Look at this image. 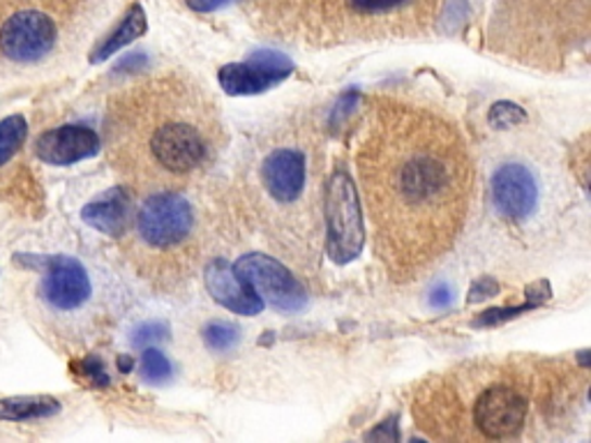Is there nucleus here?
Masks as SVG:
<instances>
[{"instance_id": "27", "label": "nucleus", "mask_w": 591, "mask_h": 443, "mask_svg": "<svg viewBox=\"0 0 591 443\" xmlns=\"http://www.w3.org/2000/svg\"><path fill=\"white\" fill-rule=\"evenodd\" d=\"M118 367L123 369V372H129V369H133V358H129V356H121V358H118Z\"/></svg>"}, {"instance_id": "13", "label": "nucleus", "mask_w": 591, "mask_h": 443, "mask_svg": "<svg viewBox=\"0 0 591 443\" xmlns=\"http://www.w3.org/2000/svg\"><path fill=\"white\" fill-rule=\"evenodd\" d=\"M203 280H206V289L213 295V301L222 307L243 314V317H254V314L264 309L262 299L240 280L227 258H213L206 270H203Z\"/></svg>"}, {"instance_id": "12", "label": "nucleus", "mask_w": 591, "mask_h": 443, "mask_svg": "<svg viewBox=\"0 0 591 443\" xmlns=\"http://www.w3.org/2000/svg\"><path fill=\"white\" fill-rule=\"evenodd\" d=\"M100 137L88 125H61L35 141V155L49 166H72L100 153Z\"/></svg>"}, {"instance_id": "10", "label": "nucleus", "mask_w": 591, "mask_h": 443, "mask_svg": "<svg viewBox=\"0 0 591 443\" xmlns=\"http://www.w3.org/2000/svg\"><path fill=\"white\" fill-rule=\"evenodd\" d=\"M42 277V299L55 312H74L88 303L92 295V284L88 270L79 258L74 256H47Z\"/></svg>"}, {"instance_id": "23", "label": "nucleus", "mask_w": 591, "mask_h": 443, "mask_svg": "<svg viewBox=\"0 0 591 443\" xmlns=\"http://www.w3.org/2000/svg\"><path fill=\"white\" fill-rule=\"evenodd\" d=\"M81 372L92 381V385H100V388H104V385H109V377H106V372H104V365L98 360V358H86L84 363H81Z\"/></svg>"}, {"instance_id": "6", "label": "nucleus", "mask_w": 591, "mask_h": 443, "mask_svg": "<svg viewBox=\"0 0 591 443\" xmlns=\"http://www.w3.org/2000/svg\"><path fill=\"white\" fill-rule=\"evenodd\" d=\"M324 221L326 252L332 262L349 264L359 258L365 248V225L359 190L344 169L332 172L324 188Z\"/></svg>"}, {"instance_id": "8", "label": "nucleus", "mask_w": 591, "mask_h": 443, "mask_svg": "<svg viewBox=\"0 0 591 443\" xmlns=\"http://www.w3.org/2000/svg\"><path fill=\"white\" fill-rule=\"evenodd\" d=\"M293 72V63L277 51H256L243 63H229L219 69V86L227 96H259L282 84Z\"/></svg>"}, {"instance_id": "16", "label": "nucleus", "mask_w": 591, "mask_h": 443, "mask_svg": "<svg viewBox=\"0 0 591 443\" xmlns=\"http://www.w3.org/2000/svg\"><path fill=\"white\" fill-rule=\"evenodd\" d=\"M61 412V402L51 395H14L0 400V420L28 422L51 418Z\"/></svg>"}, {"instance_id": "2", "label": "nucleus", "mask_w": 591, "mask_h": 443, "mask_svg": "<svg viewBox=\"0 0 591 443\" xmlns=\"http://www.w3.org/2000/svg\"><path fill=\"white\" fill-rule=\"evenodd\" d=\"M114 135L121 169L141 192H183L215 164L225 123L206 88L162 74L125 92Z\"/></svg>"}, {"instance_id": "15", "label": "nucleus", "mask_w": 591, "mask_h": 443, "mask_svg": "<svg viewBox=\"0 0 591 443\" xmlns=\"http://www.w3.org/2000/svg\"><path fill=\"white\" fill-rule=\"evenodd\" d=\"M146 30H148V22H146L143 8L139 3H135L125 14L121 26L111 35H106L104 40L90 51V63H102V61L111 59V55L118 53L129 42H135L137 37H141Z\"/></svg>"}, {"instance_id": "4", "label": "nucleus", "mask_w": 591, "mask_h": 443, "mask_svg": "<svg viewBox=\"0 0 591 443\" xmlns=\"http://www.w3.org/2000/svg\"><path fill=\"white\" fill-rule=\"evenodd\" d=\"M474 388L476 391L471 393L469 402L443 393L439 388V393L447 395L443 404L428 400L425 406H418V409H425L428 416L437 412H443V416H447L432 425L437 436L443 439L449 428L460 430L462 425H467V428L474 430L471 439L486 441L511 439L523 430L529 414V397L527 388L517 381L515 375H508L506 369H502V372L494 369L492 375L480 372V385Z\"/></svg>"}, {"instance_id": "17", "label": "nucleus", "mask_w": 591, "mask_h": 443, "mask_svg": "<svg viewBox=\"0 0 591 443\" xmlns=\"http://www.w3.org/2000/svg\"><path fill=\"white\" fill-rule=\"evenodd\" d=\"M28 137V121L22 114H14L0 121V166L8 164L18 148L24 145Z\"/></svg>"}, {"instance_id": "11", "label": "nucleus", "mask_w": 591, "mask_h": 443, "mask_svg": "<svg viewBox=\"0 0 591 443\" xmlns=\"http://www.w3.org/2000/svg\"><path fill=\"white\" fill-rule=\"evenodd\" d=\"M492 199L506 219L525 221L539 203V185L525 164H502L492 176Z\"/></svg>"}, {"instance_id": "22", "label": "nucleus", "mask_w": 591, "mask_h": 443, "mask_svg": "<svg viewBox=\"0 0 591 443\" xmlns=\"http://www.w3.org/2000/svg\"><path fill=\"white\" fill-rule=\"evenodd\" d=\"M412 0H351V8L363 14H388L406 8Z\"/></svg>"}, {"instance_id": "20", "label": "nucleus", "mask_w": 591, "mask_h": 443, "mask_svg": "<svg viewBox=\"0 0 591 443\" xmlns=\"http://www.w3.org/2000/svg\"><path fill=\"white\" fill-rule=\"evenodd\" d=\"M525 121H527L525 109L513 104V102H496L490 109V114H488V123L494 129H511V127H517Z\"/></svg>"}, {"instance_id": "18", "label": "nucleus", "mask_w": 591, "mask_h": 443, "mask_svg": "<svg viewBox=\"0 0 591 443\" xmlns=\"http://www.w3.org/2000/svg\"><path fill=\"white\" fill-rule=\"evenodd\" d=\"M141 375L148 383H164L166 379L172 377V365L166 360V356L162 354L160 349L146 346L141 354Z\"/></svg>"}, {"instance_id": "7", "label": "nucleus", "mask_w": 591, "mask_h": 443, "mask_svg": "<svg viewBox=\"0 0 591 443\" xmlns=\"http://www.w3.org/2000/svg\"><path fill=\"white\" fill-rule=\"evenodd\" d=\"M234 270L238 273L262 303L280 312H301L307 303V293L303 284L296 280L293 273L266 254H246L240 256Z\"/></svg>"}, {"instance_id": "3", "label": "nucleus", "mask_w": 591, "mask_h": 443, "mask_svg": "<svg viewBox=\"0 0 591 443\" xmlns=\"http://www.w3.org/2000/svg\"><path fill=\"white\" fill-rule=\"evenodd\" d=\"M324 188L317 151L289 132L259 155L250 203L277 236L293 240L301 250H312L319 243L324 225Z\"/></svg>"}, {"instance_id": "9", "label": "nucleus", "mask_w": 591, "mask_h": 443, "mask_svg": "<svg viewBox=\"0 0 591 443\" xmlns=\"http://www.w3.org/2000/svg\"><path fill=\"white\" fill-rule=\"evenodd\" d=\"M55 37L59 30L53 18L37 10H24L10 16L0 28V49L16 63H35L53 49Z\"/></svg>"}, {"instance_id": "14", "label": "nucleus", "mask_w": 591, "mask_h": 443, "mask_svg": "<svg viewBox=\"0 0 591 443\" xmlns=\"http://www.w3.org/2000/svg\"><path fill=\"white\" fill-rule=\"evenodd\" d=\"M81 219L109 238H121L133 225V199L123 185H116L88 201L81 211Z\"/></svg>"}, {"instance_id": "19", "label": "nucleus", "mask_w": 591, "mask_h": 443, "mask_svg": "<svg viewBox=\"0 0 591 443\" xmlns=\"http://www.w3.org/2000/svg\"><path fill=\"white\" fill-rule=\"evenodd\" d=\"M240 340V330L227 321H213L203 328V342L213 351H227Z\"/></svg>"}, {"instance_id": "25", "label": "nucleus", "mask_w": 591, "mask_h": 443, "mask_svg": "<svg viewBox=\"0 0 591 443\" xmlns=\"http://www.w3.org/2000/svg\"><path fill=\"white\" fill-rule=\"evenodd\" d=\"M494 293H496V284H494L492 280H483V282H478V284L471 289L469 301L476 303V301H480V299H490V295H494Z\"/></svg>"}, {"instance_id": "1", "label": "nucleus", "mask_w": 591, "mask_h": 443, "mask_svg": "<svg viewBox=\"0 0 591 443\" xmlns=\"http://www.w3.org/2000/svg\"><path fill=\"white\" fill-rule=\"evenodd\" d=\"M356 169L377 256L398 280H414L465 225L474 182L465 137L435 111L381 102L367 116Z\"/></svg>"}, {"instance_id": "5", "label": "nucleus", "mask_w": 591, "mask_h": 443, "mask_svg": "<svg viewBox=\"0 0 591 443\" xmlns=\"http://www.w3.org/2000/svg\"><path fill=\"white\" fill-rule=\"evenodd\" d=\"M135 245L160 280L190 273L197 262L201 219L183 192L151 194L133 219Z\"/></svg>"}, {"instance_id": "21", "label": "nucleus", "mask_w": 591, "mask_h": 443, "mask_svg": "<svg viewBox=\"0 0 591 443\" xmlns=\"http://www.w3.org/2000/svg\"><path fill=\"white\" fill-rule=\"evenodd\" d=\"M166 338H169V328L160 321H148V324H141L133 332V346L146 349V346H151L153 342H162Z\"/></svg>"}, {"instance_id": "24", "label": "nucleus", "mask_w": 591, "mask_h": 443, "mask_svg": "<svg viewBox=\"0 0 591 443\" xmlns=\"http://www.w3.org/2000/svg\"><path fill=\"white\" fill-rule=\"evenodd\" d=\"M185 3H188L197 12H215L219 8L229 5L231 0H185Z\"/></svg>"}, {"instance_id": "26", "label": "nucleus", "mask_w": 591, "mask_h": 443, "mask_svg": "<svg viewBox=\"0 0 591 443\" xmlns=\"http://www.w3.org/2000/svg\"><path fill=\"white\" fill-rule=\"evenodd\" d=\"M141 65H143V55H141V53H133V55H129V59H125L123 63H118L116 69L137 72V69H141Z\"/></svg>"}]
</instances>
